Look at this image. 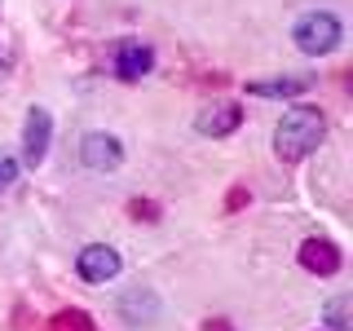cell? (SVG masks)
Returning <instances> with one entry per match:
<instances>
[{
    "instance_id": "1",
    "label": "cell",
    "mask_w": 353,
    "mask_h": 331,
    "mask_svg": "<svg viewBox=\"0 0 353 331\" xmlns=\"http://www.w3.org/2000/svg\"><path fill=\"white\" fill-rule=\"evenodd\" d=\"M323 137H327L323 110L296 106V110H287V115H283L279 132H274V150H279V159L296 163V159H305L309 150H318V141H323Z\"/></svg>"
},
{
    "instance_id": "3",
    "label": "cell",
    "mask_w": 353,
    "mask_h": 331,
    "mask_svg": "<svg viewBox=\"0 0 353 331\" xmlns=\"http://www.w3.org/2000/svg\"><path fill=\"white\" fill-rule=\"evenodd\" d=\"M75 270H80L84 283H110L119 274V252L106 248V243H93V248L80 252V261H75Z\"/></svg>"
},
{
    "instance_id": "6",
    "label": "cell",
    "mask_w": 353,
    "mask_h": 331,
    "mask_svg": "<svg viewBox=\"0 0 353 331\" xmlns=\"http://www.w3.org/2000/svg\"><path fill=\"white\" fill-rule=\"evenodd\" d=\"M49 137H53V119H49V110L36 106V110L27 115V128H22V154H27L31 168L44 159V150H49Z\"/></svg>"
},
{
    "instance_id": "11",
    "label": "cell",
    "mask_w": 353,
    "mask_h": 331,
    "mask_svg": "<svg viewBox=\"0 0 353 331\" xmlns=\"http://www.w3.org/2000/svg\"><path fill=\"white\" fill-rule=\"evenodd\" d=\"M327 318H331V327L336 331H349V296H336L327 309Z\"/></svg>"
},
{
    "instance_id": "8",
    "label": "cell",
    "mask_w": 353,
    "mask_h": 331,
    "mask_svg": "<svg viewBox=\"0 0 353 331\" xmlns=\"http://www.w3.org/2000/svg\"><path fill=\"white\" fill-rule=\"evenodd\" d=\"M239 119H243V110L234 102H216L199 115V132H203V137H230V132L239 128Z\"/></svg>"
},
{
    "instance_id": "15",
    "label": "cell",
    "mask_w": 353,
    "mask_h": 331,
    "mask_svg": "<svg viewBox=\"0 0 353 331\" xmlns=\"http://www.w3.org/2000/svg\"><path fill=\"white\" fill-rule=\"evenodd\" d=\"M203 331H234V327H230L225 318H208V323H203Z\"/></svg>"
},
{
    "instance_id": "14",
    "label": "cell",
    "mask_w": 353,
    "mask_h": 331,
    "mask_svg": "<svg viewBox=\"0 0 353 331\" xmlns=\"http://www.w3.org/2000/svg\"><path fill=\"white\" fill-rule=\"evenodd\" d=\"M243 203H248V190H243V185H234V190H230V199H225V208H230V212H239Z\"/></svg>"
},
{
    "instance_id": "7",
    "label": "cell",
    "mask_w": 353,
    "mask_h": 331,
    "mask_svg": "<svg viewBox=\"0 0 353 331\" xmlns=\"http://www.w3.org/2000/svg\"><path fill=\"white\" fill-rule=\"evenodd\" d=\"M301 265L309 274H318V279H331V274L340 270V248L331 239H305L301 243Z\"/></svg>"
},
{
    "instance_id": "10",
    "label": "cell",
    "mask_w": 353,
    "mask_h": 331,
    "mask_svg": "<svg viewBox=\"0 0 353 331\" xmlns=\"http://www.w3.org/2000/svg\"><path fill=\"white\" fill-rule=\"evenodd\" d=\"M44 331H93V318H88L84 309H62V314L49 318Z\"/></svg>"
},
{
    "instance_id": "12",
    "label": "cell",
    "mask_w": 353,
    "mask_h": 331,
    "mask_svg": "<svg viewBox=\"0 0 353 331\" xmlns=\"http://www.w3.org/2000/svg\"><path fill=\"white\" fill-rule=\"evenodd\" d=\"M128 217H137V221H159V203H150V199H132V203H128Z\"/></svg>"
},
{
    "instance_id": "2",
    "label": "cell",
    "mask_w": 353,
    "mask_h": 331,
    "mask_svg": "<svg viewBox=\"0 0 353 331\" xmlns=\"http://www.w3.org/2000/svg\"><path fill=\"white\" fill-rule=\"evenodd\" d=\"M296 49L314 53V58H323V53H331L340 44V18L327 14V9H318V14H305L301 22H296Z\"/></svg>"
},
{
    "instance_id": "5",
    "label": "cell",
    "mask_w": 353,
    "mask_h": 331,
    "mask_svg": "<svg viewBox=\"0 0 353 331\" xmlns=\"http://www.w3.org/2000/svg\"><path fill=\"white\" fill-rule=\"evenodd\" d=\"M110 66H115L119 80H141V75L154 66V53L146 44H137V40H124V44H115V53H110Z\"/></svg>"
},
{
    "instance_id": "9",
    "label": "cell",
    "mask_w": 353,
    "mask_h": 331,
    "mask_svg": "<svg viewBox=\"0 0 353 331\" xmlns=\"http://www.w3.org/2000/svg\"><path fill=\"white\" fill-rule=\"evenodd\" d=\"M305 80H252L248 84V93H256V97H296V93H305Z\"/></svg>"
},
{
    "instance_id": "4",
    "label": "cell",
    "mask_w": 353,
    "mask_h": 331,
    "mask_svg": "<svg viewBox=\"0 0 353 331\" xmlns=\"http://www.w3.org/2000/svg\"><path fill=\"white\" fill-rule=\"evenodd\" d=\"M80 154L93 172H115L119 159H124V146H119V137H110V132H88Z\"/></svg>"
},
{
    "instance_id": "13",
    "label": "cell",
    "mask_w": 353,
    "mask_h": 331,
    "mask_svg": "<svg viewBox=\"0 0 353 331\" xmlns=\"http://www.w3.org/2000/svg\"><path fill=\"white\" fill-rule=\"evenodd\" d=\"M14 177H18L14 154H5V150H0V190H5V185H14Z\"/></svg>"
}]
</instances>
